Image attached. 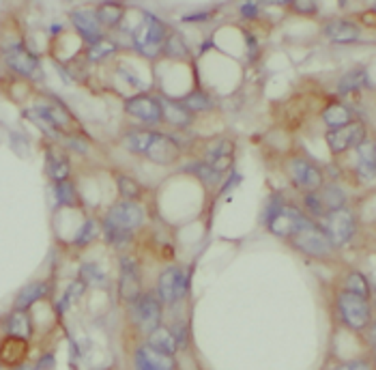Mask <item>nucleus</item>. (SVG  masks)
<instances>
[{
    "label": "nucleus",
    "instance_id": "1",
    "mask_svg": "<svg viewBox=\"0 0 376 370\" xmlns=\"http://www.w3.org/2000/svg\"><path fill=\"white\" fill-rule=\"evenodd\" d=\"M133 43H136V50L149 58L159 54L163 43H166V26H163V22L151 13H145L142 22H140L133 31Z\"/></svg>",
    "mask_w": 376,
    "mask_h": 370
},
{
    "label": "nucleus",
    "instance_id": "2",
    "mask_svg": "<svg viewBox=\"0 0 376 370\" xmlns=\"http://www.w3.org/2000/svg\"><path fill=\"white\" fill-rule=\"evenodd\" d=\"M322 233L332 246H344L355 235V216L348 209H336L329 211L322 222Z\"/></svg>",
    "mask_w": 376,
    "mask_h": 370
},
{
    "label": "nucleus",
    "instance_id": "3",
    "mask_svg": "<svg viewBox=\"0 0 376 370\" xmlns=\"http://www.w3.org/2000/svg\"><path fill=\"white\" fill-rule=\"evenodd\" d=\"M310 222L312 220L308 216H303L299 209H295V207H286V204H281L279 209L267 220L269 230L277 237H293L303 226H308Z\"/></svg>",
    "mask_w": 376,
    "mask_h": 370
},
{
    "label": "nucleus",
    "instance_id": "4",
    "mask_svg": "<svg viewBox=\"0 0 376 370\" xmlns=\"http://www.w3.org/2000/svg\"><path fill=\"white\" fill-rule=\"evenodd\" d=\"M338 308L342 314V321L350 330H363L370 321V304L366 297L352 295V293H342L338 297Z\"/></svg>",
    "mask_w": 376,
    "mask_h": 370
},
{
    "label": "nucleus",
    "instance_id": "5",
    "mask_svg": "<svg viewBox=\"0 0 376 370\" xmlns=\"http://www.w3.org/2000/svg\"><path fill=\"white\" fill-rule=\"evenodd\" d=\"M366 140V125L359 121H352L348 125L336 127L332 131H327V145L332 149L334 155H340L352 147H359Z\"/></svg>",
    "mask_w": 376,
    "mask_h": 370
},
{
    "label": "nucleus",
    "instance_id": "6",
    "mask_svg": "<svg viewBox=\"0 0 376 370\" xmlns=\"http://www.w3.org/2000/svg\"><path fill=\"white\" fill-rule=\"evenodd\" d=\"M291 241H293L295 248H299L303 254H310V257H327V254L332 252V248H334L314 222H310L308 226H303L297 235L291 237Z\"/></svg>",
    "mask_w": 376,
    "mask_h": 370
},
{
    "label": "nucleus",
    "instance_id": "7",
    "mask_svg": "<svg viewBox=\"0 0 376 370\" xmlns=\"http://www.w3.org/2000/svg\"><path fill=\"white\" fill-rule=\"evenodd\" d=\"M142 220H145L142 207H140L138 202H131V200L116 202L110 209L108 218H106L108 224L121 228V230H129V233H131L133 228H138L140 224H142Z\"/></svg>",
    "mask_w": 376,
    "mask_h": 370
},
{
    "label": "nucleus",
    "instance_id": "8",
    "mask_svg": "<svg viewBox=\"0 0 376 370\" xmlns=\"http://www.w3.org/2000/svg\"><path fill=\"white\" fill-rule=\"evenodd\" d=\"M131 316L138 323L140 328L145 332H153L159 328V321H161V304L155 299V295H145V297H138L133 306H131Z\"/></svg>",
    "mask_w": 376,
    "mask_h": 370
},
{
    "label": "nucleus",
    "instance_id": "9",
    "mask_svg": "<svg viewBox=\"0 0 376 370\" xmlns=\"http://www.w3.org/2000/svg\"><path fill=\"white\" fill-rule=\"evenodd\" d=\"M187 293V275L179 267H168L159 278V297L166 304H177Z\"/></svg>",
    "mask_w": 376,
    "mask_h": 370
},
{
    "label": "nucleus",
    "instance_id": "10",
    "mask_svg": "<svg viewBox=\"0 0 376 370\" xmlns=\"http://www.w3.org/2000/svg\"><path fill=\"white\" fill-rule=\"evenodd\" d=\"M145 155H147L151 161H155V164L166 166V164H172V161L179 159L181 149H179V145L172 140V138L163 136V134H153V131H151V140H149V147H147Z\"/></svg>",
    "mask_w": 376,
    "mask_h": 370
},
{
    "label": "nucleus",
    "instance_id": "11",
    "mask_svg": "<svg viewBox=\"0 0 376 370\" xmlns=\"http://www.w3.org/2000/svg\"><path fill=\"white\" fill-rule=\"evenodd\" d=\"M5 61L13 72H17L22 76H28V78L37 76V80L41 78L39 58L33 52H28L24 45H11V48L5 52Z\"/></svg>",
    "mask_w": 376,
    "mask_h": 370
},
{
    "label": "nucleus",
    "instance_id": "12",
    "mask_svg": "<svg viewBox=\"0 0 376 370\" xmlns=\"http://www.w3.org/2000/svg\"><path fill=\"white\" fill-rule=\"evenodd\" d=\"M288 172L295 179V183L299 188L308 190V192H316L322 188V172L312 164V161L305 159H293L288 164Z\"/></svg>",
    "mask_w": 376,
    "mask_h": 370
},
{
    "label": "nucleus",
    "instance_id": "13",
    "mask_svg": "<svg viewBox=\"0 0 376 370\" xmlns=\"http://www.w3.org/2000/svg\"><path fill=\"white\" fill-rule=\"evenodd\" d=\"M125 110L131 114V117L145 121V123H159L161 121V104H159V99H153V97L136 95V97L127 99Z\"/></svg>",
    "mask_w": 376,
    "mask_h": 370
},
{
    "label": "nucleus",
    "instance_id": "14",
    "mask_svg": "<svg viewBox=\"0 0 376 370\" xmlns=\"http://www.w3.org/2000/svg\"><path fill=\"white\" fill-rule=\"evenodd\" d=\"M72 19H74V26L78 29V33H80L90 45L95 43V41H99V37H101V24H99L95 11H86V9L74 11V13H72Z\"/></svg>",
    "mask_w": 376,
    "mask_h": 370
},
{
    "label": "nucleus",
    "instance_id": "15",
    "mask_svg": "<svg viewBox=\"0 0 376 370\" xmlns=\"http://www.w3.org/2000/svg\"><path fill=\"white\" fill-rule=\"evenodd\" d=\"M119 293L129 304H133L136 299L140 297V278H138V269H136L131 259L121 261V287H119Z\"/></svg>",
    "mask_w": 376,
    "mask_h": 370
},
{
    "label": "nucleus",
    "instance_id": "16",
    "mask_svg": "<svg viewBox=\"0 0 376 370\" xmlns=\"http://www.w3.org/2000/svg\"><path fill=\"white\" fill-rule=\"evenodd\" d=\"M206 164L215 172L224 175V170H228L230 164H232V143L224 140V138L215 140L206 149Z\"/></svg>",
    "mask_w": 376,
    "mask_h": 370
},
{
    "label": "nucleus",
    "instance_id": "17",
    "mask_svg": "<svg viewBox=\"0 0 376 370\" xmlns=\"http://www.w3.org/2000/svg\"><path fill=\"white\" fill-rule=\"evenodd\" d=\"M136 370H172L174 362L170 355H163L151 346H142L138 353H136Z\"/></svg>",
    "mask_w": 376,
    "mask_h": 370
},
{
    "label": "nucleus",
    "instance_id": "18",
    "mask_svg": "<svg viewBox=\"0 0 376 370\" xmlns=\"http://www.w3.org/2000/svg\"><path fill=\"white\" fill-rule=\"evenodd\" d=\"M325 35L336 43H350L359 39V29L348 19H332L325 24Z\"/></svg>",
    "mask_w": 376,
    "mask_h": 370
},
{
    "label": "nucleus",
    "instance_id": "19",
    "mask_svg": "<svg viewBox=\"0 0 376 370\" xmlns=\"http://www.w3.org/2000/svg\"><path fill=\"white\" fill-rule=\"evenodd\" d=\"M26 351H28L26 340L9 336L3 340V344H0V362L7 364V366H17L22 360L26 357Z\"/></svg>",
    "mask_w": 376,
    "mask_h": 370
},
{
    "label": "nucleus",
    "instance_id": "20",
    "mask_svg": "<svg viewBox=\"0 0 376 370\" xmlns=\"http://www.w3.org/2000/svg\"><path fill=\"white\" fill-rule=\"evenodd\" d=\"M159 104H161V121H168L174 127H187L192 123V112L183 104L166 102V99H159Z\"/></svg>",
    "mask_w": 376,
    "mask_h": 370
},
{
    "label": "nucleus",
    "instance_id": "21",
    "mask_svg": "<svg viewBox=\"0 0 376 370\" xmlns=\"http://www.w3.org/2000/svg\"><path fill=\"white\" fill-rule=\"evenodd\" d=\"M149 346L151 349H155V351H159V353H163V355H174V351H177V338H174V334L170 332V330H166V328H157V330H153L151 334H149Z\"/></svg>",
    "mask_w": 376,
    "mask_h": 370
},
{
    "label": "nucleus",
    "instance_id": "22",
    "mask_svg": "<svg viewBox=\"0 0 376 370\" xmlns=\"http://www.w3.org/2000/svg\"><path fill=\"white\" fill-rule=\"evenodd\" d=\"M322 119L329 127H342V125H348L352 123V112L350 108H346L344 104H332L327 106L325 112H322Z\"/></svg>",
    "mask_w": 376,
    "mask_h": 370
},
{
    "label": "nucleus",
    "instance_id": "23",
    "mask_svg": "<svg viewBox=\"0 0 376 370\" xmlns=\"http://www.w3.org/2000/svg\"><path fill=\"white\" fill-rule=\"evenodd\" d=\"M7 332L13 338L28 340L31 338V319L24 310H15L7 321Z\"/></svg>",
    "mask_w": 376,
    "mask_h": 370
},
{
    "label": "nucleus",
    "instance_id": "24",
    "mask_svg": "<svg viewBox=\"0 0 376 370\" xmlns=\"http://www.w3.org/2000/svg\"><path fill=\"white\" fill-rule=\"evenodd\" d=\"M45 284L43 282H33V284H28V287H24L19 291V295H17V299H15V310H24L26 312V308H31L35 302H39V299L45 295Z\"/></svg>",
    "mask_w": 376,
    "mask_h": 370
},
{
    "label": "nucleus",
    "instance_id": "25",
    "mask_svg": "<svg viewBox=\"0 0 376 370\" xmlns=\"http://www.w3.org/2000/svg\"><path fill=\"white\" fill-rule=\"evenodd\" d=\"M320 204H322V209L325 214L327 211H336V209H344V202H346V194L336 188V185H327V188H322L320 194H316Z\"/></svg>",
    "mask_w": 376,
    "mask_h": 370
},
{
    "label": "nucleus",
    "instance_id": "26",
    "mask_svg": "<svg viewBox=\"0 0 376 370\" xmlns=\"http://www.w3.org/2000/svg\"><path fill=\"white\" fill-rule=\"evenodd\" d=\"M95 13H97L99 24H104V26H116V24H119V22L123 19L125 9H123L121 5H116V3H104Z\"/></svg>",
    "mask_w": 376,
    "mask_h": 370
},
{
    "label": "nucleus",
    "instance_id": "27",
    "mask_svg": "<svg viewBox=\"0 0 376 370\" xmlns=\"http://www.w3.org/2000/svg\"><path fill=\"white\" fill-rule=\"evenodd\" d=\"M363 82H366V72H363V69H352V72H346V74L340 78V82H338V92L346 95V92H350V90H357Z\"/></svg>",
    "mask_w": 376,
    "mask_h": 370
},
{
    "label": "nucleus",
    "instance_id": "28",
    "mask_svg": "<svg viewBox=\"0 0 376 370\" xmlns=\"http://www.w3.org/2000/svg\"><path fill=\"white\" fill-rule=\"evenodd\" d=\"M80 275H82V284L88 287H106V273L95 265V263H84L80 267Z\"/></svg>",
    "mask_w": 376,
    "mask_h": 370
},
{
    "label": "nucleus",
    "instance_id": "29",
    "mask_svg": "<svg viewBox=\"0 0 376 370\" xmlns=\"http://www.w3.org/2000/svg\"><path fill=\"white\" fill-rule=\"evenodd\" d=\"M346 293H352V295H359V297H366L370 295V284L366 280V275L359 273V271H352L348 278H346Z\"/></svg>",
    "mask_w": 376,
    "mask_h": 370
},
{
    "label": "nucleus",
    "instance_id": "30",
    "mask_svg": "<svg viewBox=\"0 0 376 370\" xmlns=\"http://www.w3.org/2000/svg\"><path fill=\"white\" fill-rule=\"evenodd\" d=\"M185 170H187V172H192V175H196L198 179H202V181L209 183V185H215V183H220V179H222V175L211 168V166L206 164V161H196V164L187 166Z\"/></svg>",
    "mask_w": 376,
    "mask_h": 370
},
{
    "label": "nucleus",
    "instance_id": "31",
    "mask_svg": "<svg viewBox=\"0 0 376 370\" xmlns=\"http://www.w3.org/2000/svg\"><path fill=\"white\" fill-rule=\"evenodd\" d=\"M149 140H151V131H136V134H129L125 138V147L127 151L131 153H140L145 155L147 147H149Z\"/></svg>",
    "mask_w": 376,
    "mask_h": 370
},
{
    "label": "nucleus",
    "instance_id": "32",
    "mask_svg": "<svg viewBox=\"0 0 376 370\" xmlns=\"http://www.w3.org/2000/svg\"><path fill=\"white\" fill-rule=\"evenodd\" d=\"M114 52V43L112 41H106V39H99L90 45L88 50V58L90 61H104L106 56H110Z\"/></svg>",
    "mask_w": 376,
    "mask_h": 370
},
{
    "label": "nucleus",
    "instance_id": "33",
    "mask_svg": "<svg viewBox=\"0 0 376 370\" xmlns=\"http://www.w3.org/2000/svg\"><path fill=\"white\" fill-rule=\"evenodd\" d=\"M97 235H99L97 222H95V220H86V224H82L80 233L76 235V243H78V246H86V243H90L92 239H95Z\"/></svg>",
    "mask_w": 376,
    "mask_h": 370
},
{
    "label": "nucleus",
    "instance_id": "34",
    "mask_svg": "<svg viewBox=\"0 0 376 370\" xmlns=\"http://www.w3.org/2000/svg\"><path fill=\"white\" fill-rule=\"evenodd\" d=\"M181 104L190 112H200V110L211 108V99H209V95H204V92H192V95L185 97Z\"/></svg>",
    "mask_w": 376,
    "mask_h": 370
},
{
    "label": "nucleus",
    "instance_id": "35",
    "mask_svg": "<svg viewBox=\"0 0 376 370\" xmlns=\"http://www.w3.org/2000/svg\"><path fill=\"white\" fill-rule=\"evenodd\" d=\"M50 175H52V179H56V181H65V179L69 177V164H67L65 159L52 155V157H50Z\"/></svg>",
    "mask_w": 376,
    "mask_h": 370
},
{
    "label": "nucleus",
    "instance_id": "36",
    "mask_svg": "<svg viewBox=\"0 0 376 370\" xmlns=\"http://www.w3.org/2000/svg\"><path fill=\"white\" fill-rule=\"evenodd\" d=\"M56 196H58V200L60 202H65V204H72L74 202V198H76V190H74V183L72 181H58L56 183Z\"/></svg>",
    "mask_w": 376,
    "mask_h": 370
},
{
    "label": "nucleus",
    "instance_id": "37",
    "mask_svg": "<svg viewBox=\"0 0 376 370\" xmlns=\"http://www.w3.org/2000/svg\"><path fill=\"white\" fill-rule=\"evenodd\" d=\"M104 230H106V239L112 241V243H116V246L125 243V241L131 237L129 230H121V228H116V226H112V224H108V222H106Z\"/></svg>",
    "mask_w": 376,
    "mask_h": 370
},
{
    "label": "nucleus",
    "instance_id": "38",
    "mask_svg": "<svg viewBox=\"0 0 376 370\" xmlns=\"http://www.w3.org/2000/svg\"><path fill=\"white\" fill-rule=\"evenodd\" d=\"M119 190L125 198H138L140 196V185L138 181L129 179V177H119Z\"/></svg>",
    "mask_w": 376,
    "mask_h": 370
},
{
    "label": "nucleus",
    "instance_id": "39",
    "mask_svg": "<svg viewBox=\"0 0 376 370\" xmlns=\"http://www.w3.org/2000/svg\"><path fill=\"white\" fill-rule=\"evenodd\" d=\"M82 291H84V284L82 282H74V284H69V289H67V293H65V297L60 299V310H65L69 304H74V299L76 297H80L82 295Z\"/></svg>",
    "mask_w": 376,
    "mask_h": 370
},
{
    "label": "nucleus",
    "instance_id": "40",
    "mask_svg": "<svg viewBox=\"0 0 376 370\" xmlns=\"http://www.w3.org/2000/svg\"><path fill=\"white\" fill-rule=\"evenodd\" d=\"M163 45H168V54L170 56H185V45L181 41V37H170L168 43H163Z\"/></svg>",
    "mask_w": 376,
    "mask_h": 370
},
{
    "label": "nucleus",
    "instance_id": "41",
    "mask_svg": "<svg viewBox=\"0 0 376 370\" xmlns=\"http://www.w3.org/2000/svg\"><path fill=\"white\" fill-rule=\"evenodd\" d=\"M305 204H308L316 216H322V214H325L322 204H320V200H318V196H316L314 192H310L308 196H305Z\"/></svg>",
    "mask_w": 376,
    "mask_h": 370
},
{
    "label": "nucleus",
    "instance_id": "42",
    "mask_svg": "<svg viewBox=\"0 0 376 370\" xmlns=\"http://www.w3.org/2000/svg\"><path fill=\"white\" fill-rule=\"evenodd\" d=\"M293 9H297L299 13H316L318 11V5L316 3H299V0H295L293 3Z\"/></svg>",
    "mask_w": 376,
    "mask_h": 370
},
{
    "label": "nucleus",
    "instance_id": "43",
    "mask_svg": "<svg viewBox=\"0 0 376 370\" xmlns=\"http://www.w3.org/2000/svg\"><path fill=\"white\" fill-rule=\"evenodd\" d=\"M336 370H370V366L363 364V362H350V364H344V366H340Z\"/></svg>",
    "mask_w": 376,
    "mask_h": 370
},
{
    "label": "nucleus",
    "instance_id": "44",
    "mask_svg": "<svg viewBox=\"0 0 376 370\" xmlns=\"http://www.w3.org/2000/svg\"><path fill=\"white\" fill-rule=\"evenodd\" d=\"M241 13H243L245 17H254V15H258V5H254V3H245V5L241 7Z\"/></svg>",
    "mask_w": 376,
    "mask_h": 370
},
{
    "label": "nucleus",
    "instance_id": "45",
    "mask_svg": "<svg viewBox=\"0 0 376 370\" xmlns=\"http://www.w3.org/2000/svg\"><path fill=\"white\" fill-rule=\"evenodd\" d=\"M54 366V357L52 355H48V357H45L41 364H39V368L37 370H48V368H52Z\"/></svg>",
    "mask_w": 376,
    "mask_h": 370
},
{
    "label": "nucleus",
    "instance_id": "46",
    "mask_svg": "<svg viewBox=\"0 0 376 370\" xmlns=\"http://www.w3.org/2000/svg\"><path fill=\"white\" fill-rule=\"evenodd\" d=\"M69 145H74V149H76V151H80V153H86V149H88L84 143H80V140H74V138H72V140H69Z\"/></svg>",
    "mask_w": 376,
    "mask_h": 370
},
{
    "label": "nucleus",
    "instance_id": "47",
    "mask_svg": "<svg viewBox=\"0 0 376 370\" xmlns=\"http://www.w3.org/2000/svg\"><path fill=\"white\" fill-rule=\"evenodd\" d=\"M15 370H31V368H26V366H19V368H15Z\"/></svg>",
    "mask_w": 376,
    "mask_h": 370
}]
</instances>
